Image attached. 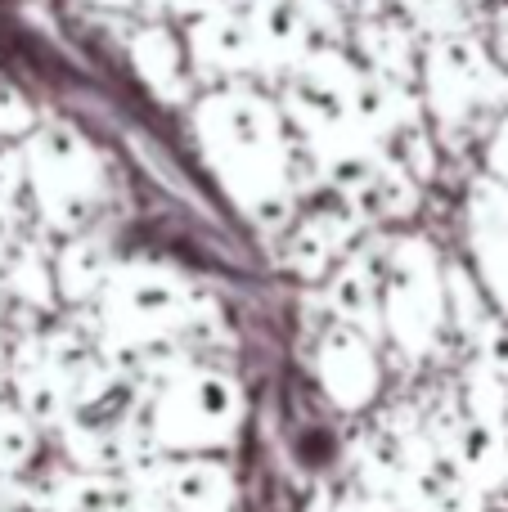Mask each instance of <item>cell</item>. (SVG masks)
<instances>
[{
	"label": "cell",
	"mask_w": 508,
	"mask_h": 512,
	"mask_svg": "<svg viewBox=\"0 0 508 512\" xmlns=\"http://www.w3.org/2000/svg\"><path fill=\"white\" fill-rule=\"evenodd\" d=\"M504 54H508V18H504Z\"/></svg>",
	"instance_id": "6da1fadb"
}]
</instances>
